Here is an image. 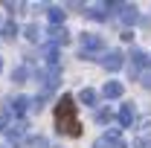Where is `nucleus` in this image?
Returning <instances> with one entry per match:
<instances>
[{
  "label": "nucleus",
  "instance_id": "nucleus-4",
  "mask_svg": "<svg viewBox=\"0 0 151 148\" xmlns=\"http://www.w3.org/2000/svg\"><path fill=\"white\" fill-rule=\"evenodd\" d=\"M134 119H137V108H134L131 102L119 105V111H116V125H119V128H131Z\"/></svg>",
  "mask_w": 151,
  "mask_h": 148
},
{
  "label": "nucleus",
  "instance_id": "nucleus-16",
  "mask_svg": "<svg viewBox=\"0 0 151 148\" xmlns=\"http://www.w3.org/2000/svg\"><path fill=\"white\" fill-rule=\"evenodd\" d=\"M108 119H111V111L108 108H99L96 111V122H108Z\"/></svg>",
  "mask_w": 151,
  "mask_h": 148
},
{
  "label": "nucleus",
  "instance_id": "nucleus-12",
  "mask_svg": "<svg viewBox=\"0 0 151 148\" xmlns=\"http://www.w3.org/2000/svg\"><path fill=\"white\" fill-rule=\"evenodd\" d=\"M32 75H35V70H32V67H18V70H15V73H12V81H26V78H32Z\"/></svg>",
  "mask_w": 151,
  "mask_h": 148
},
{
  "label": "nucleus",
  "instance_id": "nucleus-5",
  "mask_svg": "<svg viewBox=\"0 0 151 148\" xmlns=\"http://www.w3.org/2000/svg\"><path fill=\"white\" fill-rule=\"evenodd\" d=\"M99 64H102L105 70H119V67H125V55H122L119 50H108L105 55L99 58Z\"/></svg>",
  "mask_w": 151,
  "mask_h": 148
},
{
  "label": "nucleus",
  "instance_id": "nucleus-15",
  "mask_svg": "<svg viewBox=\"0 0 151 148\" xmlns=\"http://www.w3.org/2000/svg\"><path fill=\"white\" fill-rule=\"evenodd\" d=\"M3 32H6V38H12L15 32H18V26H15L12 20H6V23H3V29H0V35H3Z\"/></svg>",
  "mask_w": 151,
  "mask_h": 148
},
{
  "label": "nucleus",
  "instance_id": "nucleus-3",
  "mask_svg": "<svg viewBox=\"0 0 151 148\" xmlns=\"http://www.w3.org/2000/svg\"><path fill=\"white\" fill-rule=\"evenodd\" d=\"M93 148H125V139H122V134L116 128H108L102 137H99V142Z\"/></svg>",
  "mask_w": 151,
  "mask_h": 148
},
{
  "label": "nucleus",
  "instance_id": "nucleus-18",
  "mask_svg": "<svg viewBox=\"0 0 151 148\" xmlns=\"http://www.w3.org/2000/svg\"><path fill=\"white\" fill-rule=\"evenodd\" d=\"M0 70H3V58H0Z\"/></svg>",
  "mask_w": 151,
  "mask_h": 148
},
{
  "label": "nucleus",
  "instance_id": "nucleus-17",
  "mask_svg": "<svg viewBox=\"0 0 151 148\" xmlns=\"http://www.w3.org/2000/svg\"><path fill=\"white\" fill-rule=\"evenodd\" d=\"M87 18H90V20H105L108 15H105L102 9H90V12H87Z\"/></svg>",
  "mask_w": 151,
  "mask_h": 148
},
{
  "label": "nucleus",
  "instance_id": "nucleus-13",
  "mask_svg": "<svg viewBox=\"0 0 151 148\" xmlns=\"http://www.w3.org/2000/svg\"><path fill=\"white\" fill-rule=\"evenodd\" d=\"M78 102H84V105H96V90H93V87H84V90L78 93Z\"/></svg>",
  "mask_w": 151,
  "mask_h": 148
},
{
  "label": "nucleus",
  "instance_id": "nucleus-1",
  "mask_svg": "<svg viewBox=\"0 0 151 148\" xmlns=\"http://www.w3.org/2000/svg\"><path fill=\"white\" fill-rule=\"evenodd\" d=\"M55 128L67 137H81V122L76 119V102L73 96H61L55 105Z\"/></svg>",
  "mask_w": 151,
  "mask_h": 148
},
{
  "label": "nucleus",
  "instance_id": "nucleus-9",
  "mask_svg": "<svg viewBox=\"0 0 151 148\" xmlns=\"http://www.w3.org/2000/svg\"><path fill=\"white\" fill-rule=\"evenodd\" d=\"M47 35H50V47H61V44H67V41H70V32H67L64 26H52Z\"/></svg>",
  "mask_w": 151,
  "mask_h": 148
},
{
  "label": "nucleus",
  "instance_id": "nucleus-20",
  "mask_svg": "<svg viewBox=\"0 0 151 148\" xmlns=\"http://www.w3.org/2000/svg\"><path fill=\"white\" fill-rule=\"evenodd\" d=\"M0 148H6V145H0Z\"/></svg>",
  "mask_w": 151,
  "mask_h": 148
},
{
  "label": "nucleus",
  "instance_id": "nucleus-7",
  "mask_svg": "<svg viewBox=\"0 0 151 148\" xmlns=\"http://www.w3.org/2000/svg\"><path fill=\"white\" fill-rule=\"evenodd\" d=\"M148 64H151V58L142 50H134L131 52V75H139V70H145Z\"/></svg>",
  "mask_w": 151,
  "mask_h": 148
},
{
  "label": "nucleus",
  "instance_id": "nucleus-2",
  "mask_svg": "<svg viewBox=\"0 0 151 148\" xmlns=\"http://www.w3.org/2000/svg\"><path fill=\"white\" fill-rule=\"evenodd\" d=\"M105 52V41L99 35H81V58H93Z\"/></svg>",
  "mask_w": 151,
  "mask_h": 148
},
{
  "label": "nucleus",
  "instance_id": "nucleus-10",
  "mask_svg": "<svg viewBox=\"0 0 151 148\" xmlns=\"http://www.w3.org/2000/svg\"><path fill=\"white\" fill-rule=\"evenodd\" d=\"M47 18H50V23H52V26H61V23H64V18H67V12H64L61 6H50V9H47Z\"/></svg>",
  "mask_w": 151,
  "mask_h": 148
},
{
  "label": "nucleus",
  "instance_id": "nucleus-8",
  "mask_svg": "<svg viewBox=\"0 0 151 148\" xmlns=\"http://www.w3.org/2000/svg\"><path fill=\"white\" fill-rule=\"evenodd\" d=\"M116 9H119V20L122 23H128V26L131 23H139V15H137V9H134L131 3H119Z\"/></svg>",
  "mask_w": 151,
  "mask_h": 148
},
{
  "label": "nucleus",
  "instance_id": "nucleus-6",
  "mask_svg": "<svg viewBox=\"0 0 151 148\" xmlns=\"http://www.w3.org/2000/svg\"><path fill=\"white\" fill-rule=\"evenodd\" d=\"M29 111H32V99H29V96H15L12 105H9V113H15L18 119H23Z\"/></svg>",
  "mask_w": 151,
  "mask_h": 148
},
{
  "label": "nucleus",
  "instance_id": "nucleus-19",
  "mask_svg": "<svg viewBox=\"0 0 151 148\" xmlns=\"http://www.w3.org/2000/svg\"><path fill=\"white\" fill-rule=\"evenodd\" d=\"M0 29H3V18H0Z\"/></svg>",
  "mask_w": 151,
  "mask_h": 148
},
{
  "label": "nucleus",
  "instance_id": "nucleus-11",
  "mask_svg": "<svg viewBox=\"0 0 151 148\" xmlns=\"http://www.w3.org/2000/svg\"><path fill=\"white\" fill-rule=\"evenodd\" d=\"M102 96H108V99H119V96H122V84H119V81H108V84L102 87Z\"/></svg>",
  "mask_w": 151,
  "mask_h": 148
},
{
  "label": "nucleus",
  "instance_id": "nucleus-14",
  "mask_svg": "<svg viewBox=\"0 0 151 148\" xmlns=\"http://www.w3.org/2000/svg\"><path fill=\"white\" fill-rule=\"evenodd\" d=\"M23 35L29 38V41H41V29H38L35 23H29V26H26V29H23Z\"/></svg>",
  "mask_w": 151,
  "mask_h": 148
}]
</instances>
